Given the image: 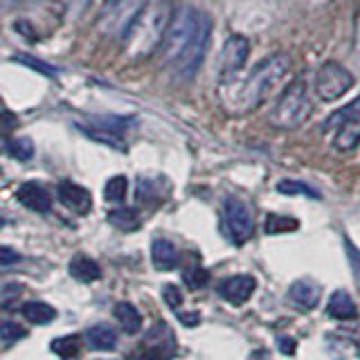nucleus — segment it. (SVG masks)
I'll return each instance as SVG.
<instances>
[{
	"label": "nucleus",
	"mask_w": 360,
	"mask_h": 360,
	"mask_svg": "<svg viewBox=\"0 0 360 360\" xmlns=\"http://www.w3.org/2000/svg\"><path fill=\"white\" fill-rule=\"evenodd\" d=\"M210 34L212 22L202 11L194 7H180L172 14L160 50L165 63L172 68V72L178 79H194L202 59H205Z\"/></svg>",
	"instance_id": "obj_1"
},
{
	"label": "nucleus",
	"mask_w": 360,
	"mask_h": 360,
	"mask_svg": "<svg viewBox=\"0 0 360 360\" xmlns=\"http://www.w3.org/2000/svg\"><path fill=\"white\" fill-rule=\"evenodd\" d=\"M290 70V59L286 54H273L266 61L259 63L255 70L248 75L239 90V108L250 110L266 99V95L281 82V77Z\"/></svg>",
	"instance_id": "obj_2"
},
{
	"label": "nucleus",
	"mask_w": 360,
	"mask_h": 360,
	"mask_svg": "<svg viewBox=\"0 0 360 360\" xmlns=\"http://www.w3.org/2000/svg\"><path fill=\"white\" fill-rule=\"evenodd\" d=\"M313 112V101L309 97V88L304 82H292L286 86V90L277 99V104L270 112V122L277 129H297L311 117Z\"/></svg>",
	"instance_id": "obj_3"
},
{
	"label": "nucleus",
	"mask_w": 360,
	"mask_h": 360,
	"mask_svg": "<svg viewBox=\"0 0 360 360\" xmlns=\"http://www.w3.org/2000/svg\"><path fill=\"white\" fill-rule=\"evenodd\" d=\"M144 9L146 0H104L99 11V30L106 37H127Z\"/></svg>",
	"instance_id": "obj_4"
},
{
	"label": "nucleus",
	"mask_w": 360,
	"mask_h": 360,
	"mask_svg": "<svg viewBox=\"0 0 360 360\" xmlns=\"http://www.w3.org/2000/svg\"><path fill=\"white\" fill-rule=\"evenodd\" d=\"M326 131H335L333 144L340 151H354L360 144V97L326 120Z\"/></svg>",
	"instance_id": "obj_5"
},
{
	"label": "nucleus",
	"mask_w": 360,
	"mask_h": 360,
	"mask_svg": "<svg viewBox=\"0 0 360 360\" xmlns=\"http://www.w3.org/2000/svg\"><path fill=\"white\" fill-rule=\"evenodd\" d=\"M223 228L234 245H243L255 234V217L252 210L239 198L223 200Z\"/></svg>",
	"instance_id": "obj_6"
},
{
	"label": "nucleus",
	"mask_w": 360,
	"mask_h": 360,
	"mask_svg": "<svg viewBox=\"0 0 360 360\" xmlns=\"http://www.w3.org/2000/svg\"><path fill=\"white\" fill-rule=\"evenodd\" d=\"M354 84H356V79L345 65L329 61L318 70V77H315V93H318L322 101H335L345 93H349Z\"/></svg>",
	"instance_id": "obj_7"
},
{
	"label": "nucleus",
	"mask_w": 360,
	"mask_h": 360,
	"mask_svg": "<svg viewBox=\"0 0 360 360\" xmlns=\"http://www.w3.org/2000/svg\"><path fill=\"white\" fill-rule=\"evenodd\" d=\"M248 52H250V43L243 37H232L230 41H225L223 52H221V77L230 79L241 70Z\"/></svg>",
	"instance_id": "obj_8"
},
{
	"label": "nucleus",
	"mask_w": 360,
	"mask_h": 360,
	"mask_svg": "<svg viewBox=\"0 0 360 360\" xmlns=\"http://www.w3.org/2000/svg\"><path fill=\"white\" fill-rule=\"evenodd\" d=\"M255 288L257 281L252 275H232L228 279H223L217 290L225 302L234 304V307H241V304H245L252 297Z\"/></svg>",
	"instance_id": "obj_9"
},
{
	"label": "nucleus",
	"mask_w": 360,
	"mask_h": 360,
	"mask_svg": "<svg viewBox=\"0 0 360 360\" xmlns=\"http://www.w3.org/2000/svg\"><path fill=\"white\" fill-rule=\"evenodd\" d=\"M56 194H59L61 205L68 207L70 212H75V214H79V217H84V214H88L90 207H93V196H90V191L82 185L70 183V180L59 183Z\"/></svg>",
	"instance_id": "obj_10"
},
{
	"label": "nucleus",
	"mask_w": 360,
	"mask_h": 360,
	"mask_svg": "<svg viewBox=\"0 0 360 360\" xmlns=\"http://www.w3.org/2000/svg\"><path fill=\"white\" fill-rule=\"evenodd\" d=\"M320 295H322V286L311 277H302L297 281H292L290 288H288L290 302L302 311H313L315 307H318Z\"/></svg>",
	"instance_id": "obj_11"
},
{
	"label": "nucleus",
	"mask_w": 360,
	"mask_h": 360,
	"mask_svg": "<svg viewBox=\"0 0 360 360\" xmlns=\"http://www.w3.org/2000/svg\"><path fill=\"white\" fill-rule=\"evenodd\" d=\"M18 200L25 205L27 210L32 212H39V214H45L50 212L52 207V198H50V191L45 189L41 183H34V180H30V183H22L18 187Z\"/></svg>",
	"instance_id": "obj_12"
},
{
	"label": "nucleus",
	"mask_w": 360,
	"mask_h": 360,
	"mask_svg": "<svg viewBox=\"0 0 360 360\" xmlns=\"http://www.w3.org/2000/svg\"><path fill=\"white\" fill-rule=\"evenodd\" d=\"M151 259L158 270H174L180 262V255L176 245L167 239H155L151 245Z\"/></svg>",
	"instance_id": "obj_13"
},
{
	"label": "nucleus",
	"mask_w": 360,
	"mask_h": 360,
	"mask_svg": "<svg viewBox=\"0 0 360 360\" xmlns=\"http://www.w3.org/2000/svg\"><path fill=\"white\" fill-rule=\"evenodd\" d=\"M326 313H329V318L335 320H352L358 315V309L347 290H335L329 297V304H326Z\"/></svg>",
	"instance_id": "obj_14"
},
{
	"label": "nucleus",
	"mask_w": 360,
	"mask_h": 360,
	"mask_svg": "<svg viewBox=\"0 0 360 360\" xmlns=\"http://www.w3.org/2000/svg\"><path fill=\"white\" fill-rule=\"evenodd\" d=\"M86 342L90 349H97V352H110L117 345V333L108 324H95L86 331Z\"/></svg>",
	"instance_id": "obj_15"
},
{
	"label": "nucleus",
	"mask_w": 360,
	"mask_h": 360,
	"mask_svg": "<svg viewBox=\"0 0 360 360\" xmlns=\"http://www.w3.org/2000/svg\"><path fill=\"white\" fill-rule=\"evenodd\" d=\"M68 270H70V275L77 281H95V279L101 277L99 264L95 262V259L86 257V255H77L70 262V266H68Z\"/></svg>",
	"instance_id": "obj_16"
},
{
	"label": "nucleus",
	"mask_w": 360,
	"mask_h": 360,
	"mask_svg": "<svg viewBox=\"0 0 360 360\" xmlns=\"http://www.w3.org/2000/svg\"><path fill=\"white\" fill-rule=\"evenodd\" d=\"M115 320L120 322V326L127 333H138L142 329V315L131 302L115 304Z\"/></svg>",
	"instance_id": "obj_17"
},
{
	"label": "nucleus",
	"mask_w": 360,
	"mask_h": 360,
	"mask_svg": "<svg viewBox=\"0 0 360 360\" xmlns=\"http://www.w3.org/2000/svg\"><path fill=\"white\" fill-rule=\"evenodd\" d=\"M20 311L25 315V320L32 324H48L56 318V311L45 302H27V304H22Z\"/></svg>",
	"instance_id": "obj_18"
},
{
	"label": "nucleus",
	"mask_w": 360,
	"mask_h": 360,
	"mask_svg": "<svg viewBox=\"0 0 360 360\" xmlns=\"http://www.w3.org/2000/svg\"><path fill=\"white\" fill-rule=\"evenodd\" d=\"M108 221L110 225H115L117 230L122 232H133L140 228V217L138 212L131 210V207H122V210H112L108 214Z\"/></svg>",
	"instance_id": "obj_19"
},
{
	"label": "nucleus",
	"mask_w": 360,
	"mask_h": 360,
	"mask_svg": "<svg viewBox=\"0 0 360 360\" xmlns=\"http://www.w3.org/2000/svg\"><path fill=\"white\" fill-rule=\"evenodd\" d=\"M79 345H82V338H79L77 333H70V335H63L59 338V340L52 342V352L59 354L61 358H75L79 354Z\"/></svg>",
	"instance_id": "obj_20"
},
{
	"label": "nucleus",
	"mask_w": 360,
	"mask_h": 360,
	"mask_svg": "<svg viewBox=\"0 0 360 360\" xmlns=\"http://www.w3.org/2000/svg\"><path fill=\"white\" fill-rule=\"evenodd\" d=\"M127 191H129V180L124 176H115V178H110L106 183L104 198L108 202H122L124 198H127Z\"/></svg>",
	"instance_id": "obj_21"
},
{
	"label": "nucleus",
	"mask_w": 360,
	"mask_h": 360,
	"mask_svg": "<svg viewBox=\"0 0 360 360\" xmlns=\"http://www.w3.org/2000/svg\"><path fill=\"white\" fill-rule=\"evenodd\" d=\"M277 191H279V194H286V196H309V198H318L320 196L318 191H313L309 185L300 183V180H279Z\"/></svg>",
	"instance_id": "obj_22"
},
{
	"label": "nucleus",
	"mask_w": 360,
	"mask_h": 360,
	"mask_svg": "<svg viewBox=\"0 0 360 360\" xmlns=\"http://www.w3.org/2000/svg\"><path fill=\"white\" fill-rule=\"evenodd\" d=\"M300 228V221L290 217H279V214H270L266 221V232L268 234H281V232H292Z\"/></svg>",
	"instance_id": "obj_23"
},
{
	"label": "nucleus",
	"mask_w": 360,
	"mask_h": 360,
	"mask_svg": "<svg viewBox=\"0 0 360 360\" xmlns=\"http://www.w3.org/2000/svg\"><path fill=\"white\" fill-rule=\"evenodd\" d=\"M82 131L88 135V138H93V140H97V142H101V144H106V146H115V149H120V151H124V140L120 138L117 133H112V131H106V129H86V127H82Z\"/></svg>",
	"instance_id": "obj_24"
},
{
	"label": "nucleus",
	"mask_w": 360,
	"mask_h": 360,
	"mask_svg": "<svg viewBox=\"0 0 360 360\" xmlns=\"http://www.w3.org/2000/svg\"><path fill=\"white\" fill-rule=\"evenodd\" d=\"M7 149H9L11 155L16 158V160H30V158L34 155V144H32V140H27V138L11 140Z\"/></svg>",
	"instance_id": "obj_25"
},
{
	"label": "nucleus",
	"mask_w": 360,
	"mask_h": 360,
	"mask_svg": "<svg viewBox=\"0 0 360 360\" xmlns=\"http://www.w3.org/2000/svg\"><path fill=\"white\" fill-rule=\"evenodd\" d=\"M0 338L5 345H14L20 338H25V329L16 322H0Z\"/></svg>",
	"instance_id": "obj_26"
},
{
	"label": "nucleus",
	"mask_w": 360,
	"mask_h": 360,
	"mask_svg": "<svg viewBox=\"0 0 360 360\" xmlns=\"http://www.w3.org/2000/svg\"><path fill=\"white\" fill-rule=\"evenodd\" d=\"M183 279H185V284H187L189 288H202V286L207 284L210 275H207V270H205V268L196 266V268H189V270H185Z\"/></svg>",
	"instance_id": "obj_27"
},
{
	"label": "nucleus",
	"mask_w": 360,
	"mask_h": 360,
	"mask_svg": "<svg viewBox=\"0 0 360 360\" xmlns=\"http://www.w3.org/2000/svg\"><path fill=\"white\" fill-rule=\"evenodd\" d=\"M172 356L169 354H165V352H160V349H153V347H146V345H142V349L138 354H133L129 360H169Z\"/></svg>",
	"instance_id": "obj_28"
},
{
	"label": "nucleus",
	"mask_w": 360,
	"mask_h": 360,
	"mask_svg": "<svg viewBox=\"0 0 360 360\" xmlns=\"http://www.w3.org/2000/svg\"><path fill=\"white\" fill-rule=\"evenodd\" d=\"M162 297L167 302V307H172V309H178L180 304H183V292H180L174 284H167L162 288Z\"/></svg>",
	"instance_id": "obj_29"
},
{
	"label": "nucleus",
	"mask_w": 360,
	"mask_h": 360,
	"mask_svg": "<svg viewBox=\"0 0 360 360\" xmlns=\"http://www.w3.org/2000/svg\"><path fill=\"white\" fill-rule=\"evenodd\" d=\"M20 262V255L14 250V248L0 245V266H14Z\"/></svg>",
	"instance_id": "obj_30"
},
{
	"label": "nucleus",
	"mask_w": 360,
	"mask_h": 360,
	"mask_svg": "<svg viewBox=\"0 0 360 360\" xmlns=\"http://www.w3.org/2000/svg\"><path fill=\"white\" fill-rule=\"evenodd\" d=\"M20 63H27V65H32V68H37V70H41V72H45L48 77H54L56 75V70L52 65H48V63H43V61H34L32 56H20L18 59Z\"/></svg>",
	"instance_id": "obj_31"
},
{
	"label": "nucleus",
	"mask_w": 360,
	"mask_h": 360,
	"mask_svg": "<svg viewBox=\"0 0 360 360\" xmlns=\"http://www.w3.org/2000/svg\"><path fill=\"white\" fill-rule=\"evenodd\" d=\"M178 318H180V322L187 324V326H194V324L200 322V315L198 313H180L178 311Z\"/></svg>",
	"instance_id": "obj_32"
},
{
	"label": "nucleus",
	"mask_w": 360,
	"mask_h": 360,
	"mask_svg": "<svg viewBox=\"0 0 360 360\" xmlns=\"http://www.w3.org/2000/svg\"><path fill=\"white\" fill-rule=\"evenodd\" d=\"M295 340H292V338H279V349H284V354H292L295 352Z\"/></svg>",
	"instance_id": "obj_33"
},
{
	"label": "nucleus",
	"mask_w": 360,
	"mask_h": 360,
	"mask_svg": "<svg viewBox=\"0 0 360 360\" xmlns=\"http://www.w3.org/2000/svg\"><path fill=\"white\" fill-rule=\"evenodd\" d=\"M7 122H9V124H14V117L7 115V112H0V131H7V129H9V127H7Z\"/></svg>",
	"instance_id": "obj_34"
},
{
	"label": "nucleus",
	"mask_w": 360,
	"mask_h": 360,
	"mask_svg": "<svg viewBox=\"0 0 360 360\" xmlns=\"http://www.w3.org/2000/svg\"><path fill=\"white\" fill-rule=\"evenodd\" d=\"M20 0H0V5H5V7H11V5H18Z\"/></svg>",
	"instance_id": "obj_35"
}]
</instances>
